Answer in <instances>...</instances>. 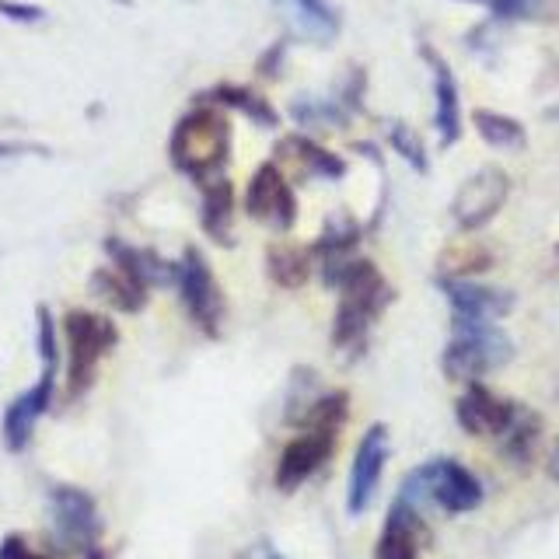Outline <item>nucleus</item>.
Here are the masks:
<instances>
[{
	"label": "nucleus",
	"mask_w": 559,
	"mask_h": 559,
	"mask_svg": "<svg viewBox=\"0 0 559 559\" xmlns=\"http://www.w3.org/2000/svg\"><path fill=\"white\" fill-rule=\"evenodd\" d=\"M231 151V122L217 109H192L175 122L168 140V157L189 179H214Z\"/></svg>",
	"instance_id": "1"
},
{
	"label": "nucleus",
	"mask_w": 559,
	"mask_h": 559,
	"mask_svg": "<svg viewBox=\"0 0 559 559\" xmlns=\"http://www.w3.org/2000/svg\"><path fill=\"white\" fill-rule=\"evenodd\" d=\"M399 500L413 503L416 511L424 507H441L444 514H465L476 511L483 500V486L472 472L451 459H437L413 468L399 489Z\"/></svg>",
	"instance_id": "2"
},
{
	"label": "nucleus",
	"mask_w": 559,
	"mask_h": 559,
	"mask_svg": "<svg viewBox=\"0 0 559 559\" xmlns=\"http://www.w3.org/2000/svg\"><path fill=\"white\" fill-rule=\"evenodd\" d=\"M340 287L343 301L336 311V325H332V343L340 349H354L357 343H364L367 329L378 319V311L392 297V290L384 284V276L374 270V262L367 259H349Z\"/></svg>",
	"instance_id": "3"
},
{
	"label": "nucleus",
	"mask_w": 559,
	"mask_h": 559,
	"mask_svg": "<svg viewBox=\"0 0 559 559\" xmlns=\"http://www.w3.org/2000/svg\"><path fill=\"white\" fill-rule=\"evenodd\" d=\"M514 346L493 322H454V340L448 343L441 367L451 381H476L493 367L511 360Z\"/></svg>",
	"instance_id": "4"
},
{
	"label": "nucleus",
	"mask_w": 559,
	"mask_h": 559,
	"mask_svg": "<svg viewBox=\"0 0 559 559\" xmlns=\"http://www.w3.org/2000/svg\"><path fill=\"white\" fill-rule=\"evenodd\" d=\"M63 336L70 346L67 389H70V395H84L98 374V360L116 346L119 332H116L112 319H105V314L74 308V311H67V319H63Z\"/></svg>",
	"instance_id": "5"
},
{
	"label": "nucleus",
	"mask_w": 559,
	"mask_h": 559,
	"mask_svg": "<svg viewBox=\"0 0 559 559\" xmlns=\"http://www.w3.org/2000/svg\"><path fill=\"white\" fill-rule=\"evenodd\" d=\"M49 518L52 532L63 542V549L81 552L87 559H98V538H102V518L95 497L78 486H52L49 489Z\"/></svg>",
	"instance_id": "6"
},
{
	"label": "nucleus",
	"mask_w": 559,
	"mask_h": 559,
	"mask_svg": "<svg viewBox=\"0 0 559 559\" xmlns=\"http://www.w3.org/2000/svg\"><path fill=\"white\" fill-rule=\"evenodd\" d=\"M507 197H511V179H507V171L497 165L479 168L476 175H468L459 192H454V200H451L454 224H459L462 231H479L483 224H489L500 214Z\"/></svg>",
	"instance_id": "7"
},
{
	"label": "nucleus",
	"mask_w": 559,
	"mask_h": 559,
	"mask_svg": "<svg viewBox=\"0 0 559 559\" xmlns=\"http://www.w3.org/2000/svg\"><path fill=\"white\" fill-rule=\"evenodd\" d=\"M175 287L182 294V305L189 311V319L197 322L206 336H217L221 332V319H224V297L217 290V280L210 273L206 259L200 249H186L182 262H179V280Z\"/></svg>",
	"instance_id": "8"
},
{
	"label": "nucleus",
	"mask_w": 559,
	"mask_h": 559,
	"mask_svg": "<svg viewBox=\"0 0 559 559\" xmlns=\"http://www.w3.org/2000/svg\"><path fill=\"white\" fill-rule=\"evenodd\" d=\"M384 465H389V427L374 424L360 437L354 465H349V489H346V511L349 514H364L367 507H371Z\"/></svg>",
	"instance_id": "9"
},
{
	"label": "nucleus",
	"mask_w": 559,
	"mask_h": 559,
	"mask_svg": "<svg viewBox=\"0 0 559 559\" xmlns=\"http://www.w3.org/2000/svg\"><path fill=\"white\" fill-rule=\"evenodd\" d=\"M245 214L259 224L276 227V231H287L294 224L297 203H294V192L276 165H262L252 175L249 189H245Z\"/></svg>",
	"instance_id": "10"
},
{
	"label": "nucleus",
	"mask_w": 559,
	"mask_h": 559,
	"mask_svg": "<svg viewBox=\"0 0 559 559\" xmlns=\"http://www.w3.org/2000/svg\"><path fill=\"white\" fill-rule=\"evenodd\" d=\"M441 290L451 301L454 322H497L514 308V297L507 290L472 284V280H462V276H444Z\"/></svg>",
	"instance_id": "11"
},
{
	"label": "nucleus",
	"mask_w": 559,
	"mask_h": 559,
	"mask_svg": "<svg viewBox=\"0 0 559 559\" xmlns=\"http://www.w3.org/2000/svg\"><path fill=\"white\" fill-rule=\"evenodd\" d=\"M52 392H57V371H52V367H43V378L8 406L0 430H4V444L11 451H25L28 448L32 430H35V424H39V416L49 409Z\"/></svg>",
	"instance_id": "12"
},
{
	"label": "nucleus",
	"mask_w": 559,
	"mask_h": 559,
	"mask_svg": "<svg viewBox=\"0 0 559 559\" xmlns=\"http://www.w3.org/2000/svg\"><path fill=\"white\" fill-rule=\"evenodd\" d=\"M514 409H518L514 402L493 395L476 381H472L462 392V399L454 402V416H459L462 430L472 437H500L507 430V424H511Z\"/></svg>",
	"instance_id": "13"
},
{
	"label": "nucleus",
	"mask_w": 559,
	"mask_h": 559,
	"mask_svg": "<svg viewBox=\"0 0 559 559\" xmlns=\"http://www.w3.org/2000/svg\"><path fill=\"white\" fill-rule=\"evenodd\" d=\"M329 451H332V433H325V430H308V433H301L297 441H290L284 448V454H280L276 486L284 489V493H290V489L308 483L314 472H319V465L329 459Z\"/></svg>",
	"instance_id": "14"
},
{
	"label": "nucleus",
	"mask_w": 559,
	"mask_h": 559,
	"mask_svg": "<svg viewBox=\"0 0 559 559\" xmlns=\"http://www.w3.org/2000/svg\"><path fill=\"white\" fill-rule=\"evenodd\" d=\"M424 535H427V528H424V518H419L416 507L406 500H395L389 518H384V532L374 546V559H416Z\"/></svg>",
	"instance_id": "15"
},
{
	"label": "nucleus",
	"mask_w": 559,
	"mask_h": 559,
	"mask_svg": "<svg viewBox=\"0 0 559 559\" xmlns=\"http://www.w3.org/2000/svg\"><path fill=\"white\" fill-rule=\"evenodd\" d=\"M284 22L308 43H332L340 35V14L329 0H273Z\"/></svg>",
	"instance_id": "16"
},
{
	"label": "nucleus",
	"mask_w": 559,
	"mask_h": 559,
	"mask_svg": "<svg viewBox=\"0 0 559 559\" xmlns=\"http://www.w3.org/2000/svg\"><path fill=\"white\" fill-rule=\"evenodd\" d=\"M105 249H109L116 270H122L130 280H136V284L147 287V290L175 284V280H179V266H171V262H165L162 255L151 252V249H133V245H122L116 238L105 241Z\"/></svg>",
	"instance_id": "17"
},
{
	"label": "nucleus",
	"mask_w": 559,
	"mask_h": 559,
	"mask_svg": "<svg viewBox=\"0 0 559 559\" xmlns=\"http://www.w3.org/2000/svg\"><path fill=\"white\" fill-rule=\"evenodd\" d=\"M424 57L433 70V98H437V133H441V144H454L462 133V109H459V84H454L451 67L444 63V57H437L430 46H424Z\"/></svg>",
	"instance_id": "18"
},
{
	"label": "nucleus",
	"mask_w": 559,
	"mask_h": 559,
	"mask_svg": "<svg viewBox=\"0 0 559 559\" xmlns=\"http://www.w3.org/2000/svg\"><path fill=\"white\" fill-rule=\"evenodd\" d=\"M231 217H235V189L227 179H214L203 192V227L206 235L221 241V245H231Z\"/></svg>",
	"instance_id": "19"
},
{
	"label": "nucleus",
	"mask_w": 559,
	"mask_h": 559,
	"mask_svg": "<svg viewBox=\"0 0 559 559\" xmlns=\"http://www.w3.org/2000/svg\"><path fill=\"white\" fill-rule=\"evenodd\" d=\"M92 287L102 301H109L119 311H140L147 301V287H140L136 280H130L122 270H95L92 276Z\"/></svg>",
	"instance_id": "20"
},
{
	"label": "nucleus",
	"mask_w": 559,
	"mask_h": 559,
	"mask_svg": "<svg viewBox=\"0 0 559 559\" xmlns=\"http://www.w3.org/2000/svg\"><path fill=\"white\" fill-rule=\"evenodd\" d=\"M472 127H476V133L486 140L489 147L521 151L524 144H528V133H524L521 122L514 116H503V112H493V109H476V112H472Z\"/></svg>",
	"instance_id": "21"
},
{
	"label": "nucleus",
	"mask_w": 559,
	"mask_h": 559,
	"mask_svg": "<svg viewBox=\"0 0 559 559\" xmlns=\"http://www.w3.org/2000/svg\"><path fill=\"white\" fill-rule=\"evenodd\" d=\"M280 154H290L297 165H301L308 175H322V179H340V175L346 171V165L340 162L336 154L319 147V144H311L308 136H290L280 144Z\"/></svg>",
	"instance_id": "22"
},
{
	"label": "nucleus",
	"mask_w": 559,
	"mask_h": 559,
	"mask_svg": "<svg viewBox=\"0 0 559 559\" xmlns=\"http://www.w3.org/2000/svg\"><path fill=\"white\" fill-rule=\"evenodd\" d=\"M538 433H542L538 416L518 406V409H514V416H511V424H507V430L500 433V448H503L507 459H514V462H528V459H532V451H535Z\"/></svg>",
	"instance_id": "23"
},
{
	"label": "nucleus",
	"mask_w": 559,
	"mask_h": 559,
	"mask_svg": "<svg viewBox=\"0 0 559 559\" xmlns=\"http://www.w3.org/2000/svg\"><path fill=\"white\" fill-rule=\"evenodd\" d=\"M270 276L280 287H301L311 270V255L305 249H294V245H276L270 249Z\"/></svg>",
	"instance_id": "24"
},
{
	"label": "nucleus",
	"mask_w": 559,
	"mask_h": 559,
	"mask_svg": "<svg viewBox=\"0 0 559 559\" xmlns=\"http://www.w3.org/2000/svg\"><path fill=\"white\" fill-rule=\"evenodd\" d=\"M214 98L217 102H224V105H231V109H241L249 119H255L259 127H276V112H273V105L262 98V95H255L252 87H235V84H224V87H217L214 92Z\"/></svg>",
	"instance_id": "25"
},
{
	"label": "nucleus",
	"mask_w": 559,
	"mask_h": 559,
	"mask_svg": "<svg viewBox=\"0 0 559 559\" xmlns=\"http://www.w3.org/2000/svg\"><path fill=\"white\" fill-rule=\"evenodd\" d=\"M497 17H511V22H559V0H493Z\"/></svg>",
	"instance_id": "26"
},
{
	"label": "nucleus",
	"mask_w": 559,
	"mask_h": 559,
	"mask_svg": "<svg viewBox=\"0 0 559 559\" xmlns=\"http://www.w3.org/2000/svg\"><path fill=\"white\" fill-rule=\"evenodd\" d=\"M389 140H392V147H395L402 157H406V162H409L416 171H427V147H424V140H419L416 130H409L406 122H392Z\"/></svg>",
	"instance_id": "27"
},
{
	"label": "nucleus",
	"mask_w": 559,
	"mask_h": 559,
	"mask_svg": "<svg viewBox=\"0 0 559 559\" xmlns=\"http://www.w3.org/2000/svg\"><path fill=\"white\" fill-rule=\"evenodd\" d=\"M39 357H43V367H52V371H57V364H60V354H57V325H52V314H49L46 305L39 308Z\"/></svg>",
	"instance_id": "28"
},
{
	"label": "nucleus",
	"mask_w": 559,
	"mask_h": 559,
	"mask_svg": "<svg viewBox=\"0 0 559 559\" xmlns=\"http://www.w3.org/2000/svg\"><path fill=\"white\" fill-rule=\"evenodd\" d=\"M0 14L11 17V22H22V25L43 22L46 17V11L39 4H22V0H0Z\"/></svg>",
	"instance_id": "29"
},
{
	"label": "nucleus",
	"mask_w": 559,
	"mask_h": 559,
	"mask_svg": "<svg viewBox=\"0 0 559 559\" xmlns=\"http://www.w3.org/2000/svg\"><path fill=\"white\" fill-rule=\"evenodd\" d=\"M0 559H49V556L35 552L22 535H8L0 542Z\"/></svg>",
	"instance_id": "30"
},
{
	"label": "nucleus",
	"mask_w": 559,
	"mask_h": 559,
	"mask_svg": "<svg viewBox=\"0 0 559 559\" xmlns=\"http://www.w3.org/2000/svg\"><path fill=\"white\" fill-rule=\"evenodd\" d=\"M22 154H46V147H35V144H8V140H0V157H22Z\"/></svg>",
	"instance_id": "31"
},
{
	"label": "nucleus",
	"mask_w": 559,
	"mask_h": 559,
	"mask_svg": "<svg viewBox=\"0 0 559 559\" xmlns=\"http://www.w3.org/2000/svg\"><path fill=\"white\" fill-rule=\"evenodd\" d=\"M241 559H284V556H280V552L270 546V542H259V546H252V549L245 552Z\"/></svg>",
	"instance_id": "32"
},
{
	"label": "nucleus",
	"mask_w": 559,
	"mask_h": 559,
	"mask_svg": "<svg viewBox=\"0 0 559 559\" xmlns=\"http://www.w3.org/2000/svg\"><path fill=\"white\" fill-rule=\"evenodd\" d=\"M546 472H549V479H556V483H559V441H552V448H549Z\"/></svg>",
	"instance_id": "33"
},
{
	"label": "nucleus",
	"mask_w": 559,
	"mask_h": 559,
	"mask_svg": "<svg viewBox=\"0 0 559 559\" xmlns=\"http://www.w3.org/2000/svg\"><path fill=\"white\" fill-rule=\"evenodd\" d=\"M489 4H493V0H489Z\"/></svg>",
	"instance_id": "34"
}]
</instances>
